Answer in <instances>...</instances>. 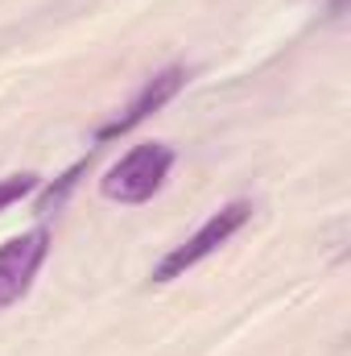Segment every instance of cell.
<instances>
[{
  "instance_id": "obj_2",
  "label": "cell",
  "mask_w": 351,
  "mask_h": 356,
  "mask_svg": "<svg viewBox=\"0 0 351 356\" xmlns=\"http://www.w3.org/2000/svg\"><path fill=\"white\" fill-rule=\"evenodd\" d=\"M252 220V203L248 199H232V203H223L194 236H186L178 249H170L162 261H157V269H153V282H174V277H182L186 269H194L198 261H207L219 245H228L244 224Z\"/></svg>"
},
{
  "instance_id": "obj_5",
  "label": "cell",
  "mask_w": 351,
  "mask_h": 356,
  "mask_svg": "<svg viewBox=\"0 0 351 356\" xmlns=\"http://www.w3.org/2000/svg\"><path fill=\"white\" fill-rule=\"evenodd\" d=\"M37 186H42V178L33 175V170H21V175L0 178V211L12 207V203H21V199H29Z\"/></svg>"
},
{
  "instance_id": "obj_4",
  "label": "cell",
  "mask_w": 351,
  "mask_h": 356,
  "mask_svg": "<svg viewBox=\"0 0 351 356\" xmlns=\"http://www.w3.org/2000/svg\"><path fill=\"white\" fill-rule=\"evenodd\" d=\"M186 79H190V75H186V67H166V71H157L153 79H145V88L132 95V104H128L120 116H112L108 124H99V129H95V141L103 145V141H116V137L132 133L141 120H149L153 112H162L178 91L186 88Z\"/></svg>"
},
{
  "instance_id": "obj_6",
  "label": "cell",
  "mask_w": 351,
  "mask_h": 356,
  "mask_svg": "<svg viewBox=\"0 0 351 356\" xmlns=\"http://www.w3.org/2000/svg\"><path fill=\"white\" fill-rule=\"evenodd\" d=\"M83 170H87V162H75V166H71L67 175L58 178V186H50V191H46L42 199H37V211H50V207H58V203H62V195H67V191H71V186L79 182V175H83Z\"/></svg>"
},
{
  "instance_id": "obj_1",
  "label": "cell",
  "mask_w": 351,
  "mask_h": 356,
  "mask_svg": "<svg viewBox=\"0 0 351 356\" xmlns=\"http://www.w3.org/2000/svg\"><path fill=\"white\" fill-rule=\"evenodd\" d=\"M170 170H174V149L166 141H141V145H132L108 175L99 178V191L112 203L141 207V203H149L166 186Z\"/></svg>"
},
{
  "instance_id": "obj_3",
  "label": "cell",
  "mask_w": 351,
  "mask_h": 356,
  "mask_svg": "<svg viewBox=\"0 0 351 356\" xmlns=\"http://www.w3.org/2000/svg\"><path fill=\"white\" fill-rule=\"evenodd\" d=\"M46 257H50V232L42 224L0 245V307H12L17 298L29 294Z\"/></svg>"
}]
</instances>
